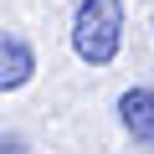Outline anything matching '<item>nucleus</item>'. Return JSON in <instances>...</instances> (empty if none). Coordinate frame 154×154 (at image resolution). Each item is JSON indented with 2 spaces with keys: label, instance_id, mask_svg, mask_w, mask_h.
I'll use <instances>...</instances> for the list:
<instances>
[{
  "label": "nucleus",
  "instance_id": "nucleus-3",
  "mask_svg": "<svg viewBox=\"0 0 154 154\" xmlns=\"http://www.w3.org/2000/svg\"><path fill=\"white\" fill-rule=\"evenodd\" d=\"M118 118L134 134V144H149L154 149V88H128L118 98Z\"/></svg>",
  "mask_w": 154,
  "mask_h": 154
},
{
  "label": "nucleus",
  "instance_id": "nucleus-4",
  "mask_svg": "<svg viewBox=\"0 0 154 154\" xmlns=\"http://www.w3.org/2000/svg\"><path fill=\"white\" fill-rule=\"evenodd\" d=\"M0 154H26V139H0Z\"/></svg>",
  "mask_w": 154,
  "mask_h": 154
},
{
  "label": "nucleus",
  "instance_id": "nucleus-2",
  "mask_svg": "<svg viewBox=\"0 0 154 154\" xmlns=\"http://www.w3.org/2000/svg\"><path fill=\"white\" fill-rule=\"evenodd\" d=\"M31 72H36V51H31V41L0 26V93L26 88V82H31Z\"/></svg>",
  "mask_w": 154,
  "mask_h": 154
},
{
  "label": "nucleus",
  "instance_id": "nucleus-1",
  "mask_svg": "<svg viewBox=\"0 0 154 154\" xmlns=\"http://www.w3.org/2000/svg\"><path fill=\"white\" fill-rule=\"evenodd\" d=\"M123 46V0H82L72 21V51L88 67H108Z\"/></svg>",
  "mask_w": 154,
  "mask_h": 154
}]
</instances>
